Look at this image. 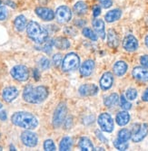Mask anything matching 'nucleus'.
<instances>
[{
	"label": "nucleus",
	"instance_id": "0eeeda50",
	"mask_svg": "<svg viewBox=\"0 0 148 151\" xmlns=\"http://www.w3.org/2000/svg\"><path fill=\"white\" fill-rule=\"evenodd\" d=\"M10 74L16 81L23 82V81H26L28 80L29 70L26 66L18 64V65H16L12 68L10 71Z\"/></svg>",
	"mask_w": 148,
	"mask_h": 151
},
{
	"label": "nucleus",
	"instance_id": "37998d69",
	"mask_svg": "<svg viewBox=\"0 0 148 151\" xmlns=\"http://www.w3.org/2000/svg\"><path fill=\"white\" fill-rule=\"evenodd\" d=\"M33 77L35 78V80H36V81H38V80H39L40 74H39V72H38V70L35 69V70L33 71Z\"/></svg>",
	"mask_w": 148,
	"mask_h": 151
},
{
	"label": "nucleus",
	"instance_id": "c85d7f7f",
	"mask_svg": "<svg viewBox=\"0 0 148 151\" xmlns=\"http://www.w3.org/2000/svg\"><path fill=\"white\" fill-rule=\"evenodd\" d=\"M131 138H132V132L127 129H122L118 132L117 139H119L121 141L127 142Z\"/></svg>",
	"mask_w": 148,
	"mask_h": 151
},
{
	"label": "nucleus",
	"instance_id": "c9c22d12",
	"mask_svg": "<svg viewBox=\"0 0 148 151\" xmlns=\"http://www.w3.org/2000/svg\"><path fill=\"white\" fill-rule=\"evenodd\" d=\"M62 60H63V57H62L61 53H56V54H54V55H53V63L56 66L61 65Z\"/></svg>",
	"mask_w": 148,
	"mask_h": 151
},
{
	"label": "nucleus",
	"instance_id": "58836bf2",
	"mask_svg": "<svg viewBox=\"0 0 148 151\" xmlns=\"http://www.w3.org/2000/svg\"><path fill=\"white\" fill-rule=\"evenodd\" d=\"M99 2L104 8H109L113 5V0H99Z\"/></svg>",
	"mask_w": 148,
	"mask_h": 151
},
{
	"label": "nucleus",
	"instance_id": "79ce46f5",
	"mask_svg": "<svg viewBox=\"0 0 148 151\" xmlns=\"http://www.w3.org/2000/svg\"><path fill=\"white\" fill-rule=\"evenodd\" d=\"M142 100H143L144 101L148 102V88L144 91V93H143V95H142Z\"/></svg>",
	"mask_w": 148,
	"mask_h": 151
},
{
	"label": "nucleus",
	"instance_id": "4be33fe9",
	"mask_svg": "<svg viewBox=\"0 0 148 151\" xmlns=\"http://www.w3.org/2000/svg\"><path fill=\"white\" fill-rule=\"evenodd\" d=\"M107 45L111 48H116L119 45V38L116 32L113 29H110L107 33Z\"/></svg>",
	"mask_w": 148,
	"mask_h": 151
},
{
	"label": "nucleus",
	"instance_id": "473e14b6",
	"mask_svg": "<svg viewBox=\"0 0 148 151\" xmlns=\"http://www.w3.org/2000/svg\"><path fill=\"white\" fill-rule=\"evenodd\" d=\"M114 146L116 149L118 150H121V151H124V150H126L129 147L128 143L127 142H125V141H121L119 139H115L114 141Z\"/></svg>",
	"mask_w": 148,
	"mask_h": 151
},
{
	"label": "nucleus",
	"instance_id": "4468645a",
	"mask_svg": "<svg viewBox=\"0 0 148 151\" xmlns=\"http://www.w3.org/2000/svg\"><path fill=\"white\" fill-rule=\"evenodd\" d=\"M113 83H114V75L112 73L110 72H106L104 73L100 81H99V85H100V88L103 90V91H108L112 88L113 86Z\"/></svg>",
	"mask_w": 148,
	"mask_h": 151
},
{
	"label": "nucleus",
	"instance_id": "9b49d317",
	"mask_svg": "<svg viewBox=\"0 0 148 151\" xmlns=\"http://www.w3.org/2000/svg\"><path fill=\"white\" fill-rule=\"evenodd\" d=\"M35 12L36 14V16L44 21L50 22L55 19V12L48 7L38 6L36 8Z\"/></svg>",
	"mask_w": 148,
	"mask_h": 151
},
{
	"label": "nucleus",
	"instance_id": "423d86ee",
	"mask_svg": "<svg viewBox=\"0 0 148 151\" xmlns=\"http://www.w3.org/2000/svg\"><path fill=\"white\" fill-rule=\"evenodd\" d=\"M97 123L101 130L104 132L111 133L114 130V128H115L114 119L109 113H107V112L101 113L97 119Z\"/></svg>",
	"mask_w": 148,
	"mask_h": 151
},
{
	"label": "nucleus",
	"instance_id": "a19ab883",
	"mask_svg": "<svg viewBox=\"0 0 148 151\" xmlns=\"http://www.w3.org/2000/svg\"><path fill=\"white\" fill-rule=\"evenodd\" d=\"M101 14V7L99 6H95L93 8V16L95 17H97Z\"/></svg>",
	"mask_w": 148,
	"mask_h": 151
},
{
	"label": "nucleus",
	"instance_id": "aec40b11",
	"mask_svg": "<svg viewBox=\"0 0 148 151\" xmlns=\"http://www.w3.org/2000/svg\"><path fill=\"white\" fill-rule=\"evenodd\" d=\"M115 121L117 123V125L120 127H124L127 125L130 121V114L126 111H119L116 115Z\"/></svg>",
	"mask_w": 148,
	"mask_h": 151
},
{
	"label": "nucleus",
	"instance_id": "f03ea898",
	"mask_svg": "<svg viewBox=\"0 0 148 151\" xmlns=\"http://www.w3.org/2000/svg\"><path fill=\"white\" fill-rule=\"evenodd\" d=\"M11 122L17 127H19L24 129H35L37 128L39 122L37 118L26 111H17L11 116Z\"/></svg>",
	"mask_w": 148,
	"mask_h": 151
},
{
	"label": "nucleus",
	"instance_id": "4c0bfd02",
	"mask_svg": "<svg viewBox=\"0 0 148 151\" xmlns=\"http://www.w3.org/2000/svg\"><path fill=\"white\" fill-rule=\"evenodd\" d=\"M140 63L143 67L148 69V54H144L140 57Z\"/></svg>",
	"mask_w": 148,
	"mask_h": 151
},
{
	"label": "nucleus",
	"instance_id": "cd10ccee",
	"mask_svg": "<svg viewBox=\"0 0 148 151\" xmlns=\"http://www.w3.org/2000/svg\"><path fill=\"white\" fill-rule=\"evenodd\" d=\"M72 146H73V139L71 137H68V136L64 137L59 144V150H61V151L71 150Z\"/></svg>",
	"mask_w": 148,
	"mask_h": 151
},
{
	"label": "nucleus",
	"instance_id": "412c9836",
	"mask_svg": "<svg viewBox=\"0 0 148 151\" xmlns=\"http://www.w3.org/2000/svg\"><path fill=\"white\" fill-rule=\"evenodd\" d=\"M121 17H122V11L120 9H113L105 14L104 19L107 23H113L119 20Z\"/></svg>",
	"mask_w": 148,
	"mask_h": 151
},
{
	"label": "nucleus",
	"instance_id": "72a5a7b5",
	"mask_svg": "<svg viewBox=\"0 0 148 151\" xmlns=\"http://www.w3.org/2000/svg\"><path fill=\"white\" fill-rule=\"evenodd\" d=\"M137 97V91L133 88H129L126 92V98L128 101H134Z\"/></svg>",
	"mask_w": 148,
	"mask_h": 151
},
{
	"label": "nucleus",
	"instance_id": "6ab92c4d",
	"mask_svg": "<svg viewBox=\"0 0 148 151\" xmlns=\"http://www.w3.org/2000/svg\"><path fill=\"white\" fill-rule=\"evenodd\" d=\"M127 69H128V65L126 62L124 61H118L116 62L114 66H113V70H114V73L118 76V77H121V76H124L126 72H127Z\"/></svg>",
	"mask_w": 148,
	"mask_h": 151
},
{
	"label": "nucleus",
	"instance_id": "7c9ffc66",
	"mask_svg": "<svg viewBox=\"0 0 148 151\" xmlns=\"http://www.w3.org/2000/svg\"><path fill=\"white\" fill-rule=\"evenodd\" d=\"M120 101V106L124 111H129V109L132 108V104L128 101V100L126 98V96L121 95V97L119 98Z\"/></svg>",
	"mask_w": 148,
	"mask_h": 151
},
{
	"label": "nucleus",
	"instance_id": "bb28decb",
	"mask_svg": "<svg viewBox=\"0 0 148 151\" xmlns=\"http://www.w3.org/2000/svg\"><path fill=\"white\" fill-rule=\"evenodd\" d=\"M119 101V96L117 93H111L109 96L104 98V104L107 108H113L115 107Z\"/></svg>",
	"mask_w": 148,
	"mask_h": 151
},
{
	"label": "nucleus",
	"instance_id": "a878e982",
	"mask_svg": "<svg viewBox=\"0 0 148 151\" xmlns=\"http://www.w3.org/2000/svg\"><path fill=\"white\" fill-rule=\"evenodd\" d=\"M78 146L82 151H92L95 150V147H94V145L92 143V141L86 138V137H82L81 139H79V143Z\"/></svg>",
	"mask_w": 148,
	"mask_h": 151
},
{
	"label": "nucleus",
	"instance_id": "ddd939ff",
	"mask_svg": "<svg viewBox=\"0 0 148 151\" xmlns=\"http://www.w3.org/2000/svg\"><path fill=\"white\" fill-rule=\"evenodd\" d=\"M139 46L137 39L133 35H128L125 37L123 41V48L127 52H134L136 51Z\"/></svg>",
	"mask_w": 148,
	"mask_h": 151
},
{
	"label": "nucleus",
	"instance_id": "49530a36",
	"mask_svg": "<svg viewBox=\"0 0 148 151\" xmlns=\"http://www.w3.org/2000/svg\"><path fill=\"white\" fill-rule=\"evenodd\" d=\"M10 148H11L10 150H17V149L15 148V147H14V146H12V145L10 146Z\"/></svg>",
	"mask_w": 148,
	"mask_h": 151
},
{
	"label": "nucleus",
	"instance_id": "2f4dec72",
	"mask_svg": "<svg viewBox=\"0 0 148 151\" xmlns=\"http://www.w3.org/2000/svg\"><path fill=\"white\" fill-rule=\"evenodd\" d=\"M50 61L46 58V57H42L41 59L39 60L38 62V65H39V68L43 71H46L47 69L50 68Z\"/></svg>",
	"mask_w": 148,
	"mask_h": 151
},
{
	"label": "nucleus",
	"instance_id": "e433bc0d",
	"mask_svg": "<svg viewBox=\"0 0 148 151\" xmlns=\"http://www.w3.org/2000/svg\"><path fill=\"white\" fill-rule=\"evenodd\" d=\"M8 17V12L6 6H0V21H4Z\"/></svg>",
	"mask_w": 148,
	"mask_h": 151
},
{
	"label": "nucleus",
	"instance_id": "c756f323",
	"mask_svg": "<svg viewBox=\"0 0 148 151\" xmlns=\"http://www.w3.org/2000/svg\"><path fill=\"white\" fill-rule=\"evenodd\" d=\"M82 34L85 37L92 40V41H97V35L96 34V32H94L92 29H90L89 27H85L82 31Z\"/></svg>",
	"mask_w": 148,
	"mask_h": 151
},
{
	"label": "nucleus",
	"instance_id": "b1692460",
	"mask_svg": "<svg viewBox=\"0 0 148 151\" xmlns=\"http://www.w3.org/2000/svg\"><path fill=\"white\" fill-rule=\"evenodd\" d=\"M73 10L75 15L77 16H84L88 11V6L86 2L84 1H78L74 5Z\"/></svg>",
	"mask_w": 148,
	"mask_h": 151
},
{
	"label": "nucleus",
	"instance_id": "c03bdc74",
	"mask_svg": "<svg viewBox=\"0 0 148 151\" xmlns=\"http://www.w3.org/2000/svg\"><path fill=\"white\" fill-rule=\"evenodd\" d=\"M7 118V117L6 111H0V120H6Z\"/></svg>",
	"mask_w": 148,
	"mask_h": 151
},
{
	"label": "nucleus",
	"instance_id": "3c124183",
	"mask_svg": "<svg viewBox=\"0 0 148 151\" xmlns=\"http://www.w3.org/2000/svg\"><path fill=\"white\" fill-rule=\"evenodd\" d=\"M0 150H2V147H0Z\"/></svg>",
	"mask_w": 148,
	"mask_h": 151
},
{
	"label": "nucleus",
	"instance_id": "a18cd8bd",
	"mask_svg": "<svg viewBox=\"0 0 148 151\" xmlns=\"http://www.w3.org/2000/svg\"><path fill=\"white\" fill-rule=\"evenodd\" d=\"M144 45H146V47L148 48V35L145 36V38H144Z\"/></svg>",
	"mask_w": 148,
	"mask_h": 151
},
{
	"label": "nucleus",
	"instance_id": "9d476101",
	"mask_svg": "<svg viewBox=\"0 0 148 151\" xmlns=\"http://www.w3.org/2000/svg\"><path fill=\"white\" fill-rule=\"evenodd\" d=\"M148 134V124L144 123L142 125H137V129H134L133 133L132 134V140L134 143H138L142 141Z\"/></svg>",
	"mask_w": 148,
	"mask_h": 151
},
{
	"label": "nucleus",
	"instance_id": "6e6552de",
	"mask_svg": "<svg viewBox=\"0 0 148 151\" xmlns=\"http://www.w3.org/2000/svg\"><path fill=\"white\" fill-rule=\"evenodd\" d=\"M72 11L66 6H60L55 13V17L59 24H66L72 19Z\"/></svg>",
	"mask_w": 148,
	"mask_h": 151
},
{
	"label": "nucleus",
	"instance_id": "2eb2a0df",
	"mask_svg": "<svg viewBox=\"0 0 148 151\" xmlns=\"http://www.w3.org/2000/svg\"><path fill=\"white\" fill-rule=\"evenodd\" d=\"M79 94L84 97H87V96H94L96 95L98 92V87L94 84V83H86L79 87Z\"/></svg>",
	"mask_w": 148,
	"mask_h": 151
},
{
	"label": "nucleus",
	"instance_id": "39448f33",
	"mask_svg": "<svg viewBox=\"0 0 148 151\" xmlns=\"http://www.w3.org/2000/svg\"><path fill=\"white\" fill-rule=\"evenodd\" d=\"M67 108L65 102H61L57 105L53 115V126L55 129L60 128L66 118Z\"/></svg>",
	"mask_w": 148,
	"mask_h": 151
},
{
	"label": "nucleus",
	"instance_id": "8fccbe9b",
	"mask_svg": "<svg viewBox=\"0 0 148 151\" xmlns=\"http://www.w3.org/2000/svg\"><path fill=\"white\" fill-rule=\"evenodd\" d=\"M2 6V0H0V6Z\"/></svg>",
	"mask_w": 148,
	"mask_h": 151
},
{
	"label": "nucleus",
	"instance_id": "f257e3e1",
	"mask_svg": "<svg viewBox=\"0 0 148 151\" xmlns=\"http://www.w3.org/2000/svg\"><path fill=\"white\" fill-rule=\"evenodd\" d=\"M48 89L46 86L39 85L33 86L32 84L26 85L23 91V100L28 103L39 104L45 101L48 97Z\"/></svg>",
	"mask_w": 148,
	"mask_h": 151
},
{
	"label": "nucleus",
	"instance_id": "f3484780",
	"mask_svg": "<svg viewBox=\"0 0 148 151\" xmlns=\"http://www.w3.org/2000/svg\"><path fill=\"white\" fill-rule=\"evenodd\" d=\"M132 74L134 79L139 81H148V71L144 67H134Z\"/></svg>",
	"mask_w": 148,
	"mask_h": 151
},
{
	"label": "nucleus",
	"instance_id": "de8ad7c7",
	"mask_svg": "<svg viewBox=\"0 0 148 151\" xmlns=\"http://www.w3.org/2000/svg\"><path fill=\"white\" fill-rule=\"evenodd\" d=\"M95 150H104V149L103 147H96Z\"/></svg>",
	"mask_w": 148,
	"mask_h": 151
},
{
	"label": "nucleus",
	"instance_id": "20e7f679",
	"mask_svg": "<svg viewBox=\"0 0 148 151\" xmlns=\"http://www.w3.org/2000/svg\"><path fill=\"white\" fill-rule=\"evenodd\" d=\"M80 66V57L75 52H69L62 60L61 69L65 73H70L77 70Z\"/></svg>",
	"mask_w": 148,
	"mask_h": 151
},
{
	"label": "nucleus",
	"instance_id": "7ed1b4c3",
	"mask_svg": "<svg viewBox=\"0 0 148 151\" xmlns=\"http://www.w3.org/2000/svg\"><path fill=\"white\" fill-rule=\"evenodd\" d=\"M26 35L34 43L41 45L48 38V32L46 28L40 25L36 21H30L26 24Z\"/></svg>",
	"mask_w": 148,
	"mask_h": 151
},
{
	"label": "nucleus",
	"instance_id": "f8f14e48",
	"mask_svg": "<svg viewBox=\"0 0 148 151\" xmlns=\"http://www.w3.org/2000/svg\"><path fill=\"white\" fill-rule=\"evenodd\" d=\"M18 94H19V91H18L17 88H16L14 86H8L3 90L2 98L6 102L10 103L12 101H14L17 98Z\"/></svg>",
	"mask_w": 148,
	"mask_h": 151
},
{
	"label": "nucleus",
	"instance_id": "5701e85b",
	"mask_svg": "<svg viewBox=\"0 0 148 151\" xmlns=\"http://www.w3.org/2000/svg\"><path fill=\"white\" fill-rule=\"evenodd\" d=\"M53 44L56 48L60 49V50H66V49H68L71 45L69 41L66 38H64V37H57L56 39H54Z\"/></svg>",
	"mask_w": 148,
	"mask_h": 151
},
{
	"label": "nucleus",
	"instance_id": "ea45409f",
	"mask_svg": "<svg viewBox=\"0 0 148 151\" xmlns=\"http://www.w3.org/2000/svg\"><path fill=\"white\" fill-rule=\"evenodd\" d=\"M96 137H97V139L101 141V142H103V143H107L108 142V140H107V139L105 138V137L101 133V131L100 130H96Z\"/></svg>",
	"mask_w": 148,
	"mask_h": 151
},
{
	"label": "nucleus",
	"instance_id": "dca6fc26",
	"mask_svg": "<svg viewBox=\"0 0 148 151\" xmlns=\"http://www.w3.org/2000/svg\"><path fill=\"white\" fill-rule=\"evenodd\" d=\"M95 62L93 60H86L85 61L81 66H80V74H81L83 77H88L90 76L93 72H94V69H95Z\"/></svg>",
	"mask_w": 148,
	"mask_h": 151
},
{
	"label": "nucleus",
	"instance_id": "393cba45",
	"mask_svg": "<svg viewBox=\"0 0 148 151\" xmlns=\"http://www.w3.org/2000/svg\"><path fill=\"white\" fill-rule=\"evenodd\" d=\"M14 26L17 32H23L26 27V17L24 15H19L15 18Z\"/></svg>",
	"mask_w": 148,
	"mask_h": 151
},
{
	"label": "nucleus",
	"instance_id": "09e8293b",
	"mask_svg": "<svg viewBox=\"0 0 148 151\" xmlns=\"http://www.w3.org/2000/svg\"><path fill=\"white\" fill-rule=\"evenodd\" d=\"M3 108V105H2V103L1 102H0V109H1Z\"/></svg>",
	"mask_w": 148,
	"mask_h": 151
},
{
	"label": "nucleus",
	"instance_id": "1a4fd4ad",
	"mask_svg": "<svg viewBox=\"0 0 148 151\" xmlns=\"http://www.w3.org/2000/svg\"><path fill=\"white\" fill-rule=\"evenodd\" d=\"M20 139H21L22 143L28 147H36V145L38 143L37 135L29 129H26L25 131H23L21 133Z\"/></svg>",
	"mask_w": 148,
	"mask_h": 151
},
{
	"label": "nucleus",
	"instance_id": "f704fd0d",
	"mask_svg": "<svg viewBox=\"0 0 148 151\" xmlns=\"http://www.w3.org/2000/svg\"><path fill=\"white\" fill-rule=\"evenodd\" d=\"M44 149L46 151H55L57 150V147L52 139H46L44 142Z\"/></svg>",
	"mask_w": 148,
	"mask_h": 151
},
{
	"label": "nucleus",
	"instance_id": "a211bd4d",
	"mask_svg": "<svg viewBox=\"0 0 148 151\" xmlns=\"http://www.w3.org/2000/svg\"><path fill=\"white\" fill-rule=\"evenodd\" d=\"M93 27L95 29V32L97 35H99L102 39L105 38V27H104V22L102 19L96 18L92 22Z\"/></svg>",
	"mask_w": 148,
	"mask_h": 151
}]
</instances>
